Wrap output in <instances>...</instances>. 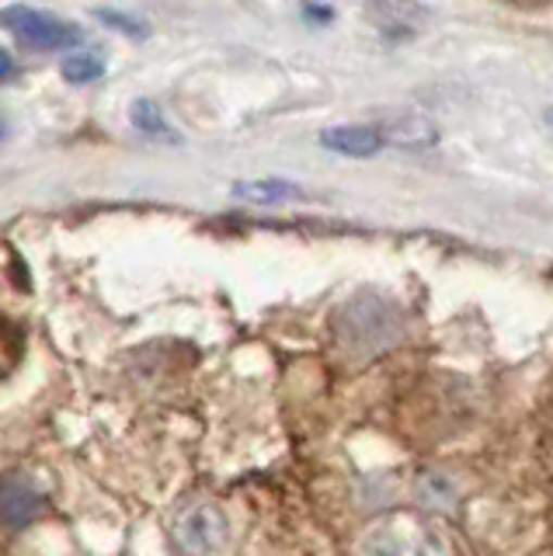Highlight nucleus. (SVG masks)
I'll return each instance as SVG.
<instances>
[{"label":"nucleus","mask_w":553,"mask_h":556,"mask_svg":"<svg viewBox=\"0 0 553 556\" xmlns=\"http://www.w3.org/2000/svg\"><path fill=\"white\" fill-rule=\"evenodd\" d=\"M331 334L338 338L341 348H349L352 355L369 358L401 344L407 334V320L390 300H384V295L359 292L344 306H338L331 320Z\"/></svg>","instance_id":"nucleus-1"},{"label":"nucleus","mask_w":553,"mask_h":556,"mask_svg":"<svg viewBox=\"0 0 553 556\" xmlns=\"http://www.w3.org/2000/svg\"><path fill=\"white\" fill-rule=\"evenodd\" d=\"M230 539L227 515L210 501H192L171 518V543L178 553H219Z\"/></svg>","instance_id":"nucleus-2"},{"label":"nucleus","mask_w":553,"mask_h":556,"mask_svg":"<svg viewBox=\"0 0 553 556\" xmlns=\"http://www.w3.org/2000/svg\"><path fill=\"white\" fill-rule=\"evenodd\" d=\"M4 28L28 49H39V52H60V49H74L84 42V35L77 25L71 22H60V17L36 11L28 4H11L4 8Z\"/></svg>","instance_id":"nucleus-3"},{"label":"nucleus","mask_w":553,"mask_h":556,"mask_svg":"<svg viewBox=\"0 0 553 556\" xmlns=\"http://www.w3.org/2000/svg\"><path fill=\"white\" fill-rule=\"evenodd\" d=\"M46 511V497L32 483L18 477H4V491H0V518L11 532L32 526Z\"/></svg>","instance_id":"nucleus-4"},{"label":"nucleus","mask_w":553,"mask_h":556,"mask_svg":"<svg viewBox=\"0 0 553 556\" xmlns=\"http://www.w3.org/2000/svg\"><path fill=\"white\" fill-rule=\"evenodd\" d=\"M321 147L341 156H352V161H366V156H376L387 147V136L376 126H335L321 132Z\"/></svg>","instance_id":"nucleus-5"},{"label":"nucleus","mask_w":553,"mask_h":556,"mask_svg":"<svg viewBox=\"0 0 553 556\" xmlns=\"http://www.w3.org/2000/svg\"><path fill=\"white\" fill-rule=\"evenodd\" d=\"M234 199L251 202V205H282V202H297L303 199V188L289 185L282 178H268V181H237L234 185Z\"/></svg>","instance_id":"nucleus-6"},{"label":"nucleus","mask_w":553,"mask_h":556,"mask_svg":"<svg viewBox=\"0 0 553 556\" xmlns=\"http://www.w3.org/2000/svg\"><path fill=\"white\" fill-rule=\"evenodd\" d=\"M387 136V143H397V147H436V126L431 122H425L422 115H401V118H393L390 126L384 129Z\"/></svg>","instance_id":"nucleus-7"},{"label":"nucleus","mask_w":553,"mask_h":556,"mask_svg":"<svg viewBox=\"0 0 553 556\" xmlns=\"http://www.w3.org/2000/svg\"><path fill=\"white\" fill-rule=\"evenodd\" d=\"M60 74L71 84H91V80H101L105 63H101L98 56H91V52H71V56L60 63Z\"/></svg>","instance_id":"nucleus-8"},{"label":"nucleus","mask_w":553,"mask_h":556,"mask_svg":"<svg viewBox=\"0 0 553 556\" xmlns=\"http://www.w3.org/2000/svg\"><path fill=\"white\" fill-rule=\"evenodd\" d=\"M369 11L384 14V22H379V28H411L414 17H422L425 11L414 8L411 0H369Z\"/></svg>","instance_id":"nucleus-9"},{"label":"nucleus","mask_w":553,"mask_h":556,"mask_svg":"<svg viewBox=\"0 0 553 556\" xmlns=\"http://www.w3.org/2000/svg\"><path fill=\"white\" fill-rule=\"evenodd\" d=\"M129 122L143 136H171V139H178L175 132L167 129V118L161 115V109L150 98H140V101L133 104V109H129Z\"/></svg>","instance_id":"nucleus-10"},{"label":"nucleus","mask_w":553,"mask_h":556,"mask_svg":"<svg viewBox=\"0 0 553 556\" xmlns=\"http://www.w3.org/2000/svg\"><path fill=\"white\" fill-rule=\"evenodd\" d=\"M95 17L101 25H109V28H118L123 35H129V39H147V25L143 22H136V17L123 14V11H105V8H98Z\"/></svg>","instance_id":"nucleus-11"},{"label":"nucleus","mask_w":553,"mask_h":556,"mask_svg":"<svg viewBox=\"0 0 553 556\" xmlns=\"http://www.w3.org/2000/svg\"><path fill=\"white\" fill-rule=\"evenodd\" d=\"M0 70H4V84H11V77H14V60H11V52H0Z\"/></svg>","instance_id":"nucleus-12"},{"label":"nucleus","mask_w":553,"mask_h":556,"mask_svg":"<svg viewBox=\"0 0 553 556\" xmlns=\"http://www.w3.org/2000/svg\"><path fill=\"white\" fill-rule=\"evenodd\" d=\"M546 126H550V129H553V109H550V112H546Z\"/></svg>","instance_id":"nucleus-13"}]
</instances>
